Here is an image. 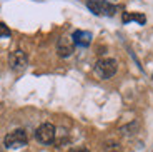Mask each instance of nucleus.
Wrapping results in <instances>:
<instances>
[{"mask_svg":"<svg viewBox=\"0 0 153 152\" xmlns=\"http://www.w3.org/2000/svg\"><path fill=\"white\" fill-rule=\"evenodd\" d=\"M87 7L90 12H93L95 15H103V17H113L117 7L111 5L107 0H87Z\"/></svg>","mask_w":153,"mask_h":152,"instance_id":"1","label":"nucleus"},{"mask_svg":"<svg viewBox=\"0 0 153 152\" xmlns=\"http://www.w3.org/2000/svg\"><path fill=\"white\" fill-rule=\"evenodd\" d=\"M28 142V135L27 132L23 129H15L8 132L4 139V145L8 149H19V147H23V145H27Z\"/></svg>","mask_w":153,"mask_h":152,"instance_id":"2","label":"nucleus"},{"mask_svg":"<svg viewBox=\"0 0 153 152\" xmlns=\"http://www.w3.org/2000/svg\"><path fill=\"white\" fill-rule=\"evenodd\" d=\"M117 68H118L117 60H113V59H102V60H98L95 65V74L100 79L107 80V79H110L111 75H115Z\"/></svg>","mask_w":153,"mask_h":152,"instance_id":"3","label":"nucleus"},{"mask_svg":"<svg viewBox=\"0 0 153 152\" xmlns=\"http://www.w3.org/2000/svg\"><path fill=\"white\" fill-rule=\"evenodd\" d=\"M55 134H57L55 126H52V124L47 122V124H42V126L35 130V139L40 144H52L55 141Z\"/></svg>","mask_w":153,"mask_h":152,"instance_id":"4","label":"nucleus"},{"mask_svg":"<svg viewBox=\"0 0 153 152\" xmlns=\"http://www.w3.org/2000/svg\"><path fill=\"white\" fill-rule=\"evenodd\" d=\"M27 64H28V57L23 50H13L8 55V65L13 70H22V68L27 67Z\"/></svg>","mask_w":153,"mask_h":152,"instance_id":"5","label":"nucleus"},{"mask_svg":"<svg viewBox=\"0 0 153 152\" xmlns=\"http://www.w3.org/2000/svg\"><path fill=\"white\" fill-rule=\"evenodd\" d=\"M73 52H75V44H73L72 38H70V37L58 38V42H57V53L60 55L62 59L70 57Z\"/></svg>","mask_w":153,"mask_h":152,"instance_id":"6","label":"nucleus"},{"mask_svg":"<svg viewBox=\"0 0 153 152\" xmlns=\"http://www.w3.org/2000/svg\"><path fill=\"white\" fill-rule=\"evenodd\" d=\"M72 40L78 47H88L92 44V34L87 30H75L72 35Z\"/></svg>","mask_w":153,"mask_h":152,"instance_id":"7","label":"nucleus"},{"mask_svg":"<svg viewBox=\"0 0 153 152\" xmlns=\"http://www.w3.org/2000/svg\"><path fill=\"white\" fill-rule=\"evenodd\" d=\"M123 23H128V22H138L140 25H145L146 22V17L143 14H133V12H125L122 17Z\"/></svg>","mask_w":153,"mask_h":152,"instance_id":"8","label":"nucleus"},{"mask_svg":"<svg viewBox=\"0 0 153 152\" xmlns=\"http://www.w3.org/2000/svg\"><path fill=\"white\" fill-rule=\"evenodd\" d=\"M12 35V30L8 29L7 25H5L4 22H0V38H4V37H10Z\"/></svg>","mask_w":153,"mask_h":152,"instance_id":"9","label":"nucleus"},{"mask_svg":"<svg viewBox=\"0 0 153 152\" xmlns=\"http://www.w3.org/2000/svg\"><path fill=\"white\" fill-rule=\"evenodd\" d=\"M68 152H88V149H85V147H73V149H70Z\"/></svg>","mask_w":153,"mask_h":152,"instance_id":"10","label":"nucleus"},{"mask_svg":"<svg viewBox=\"0 0 153 152\" xmlns=\"http://www.w3.org/2000/svg\"><path fill=\"white\" fill-rule=\"evenodd\" d=\"M0 152H2V149H0Z\"/></svg>","mask_w":153,"mask_h":152,"instance_id":"11","label":"nucleus"}]
</instances>
